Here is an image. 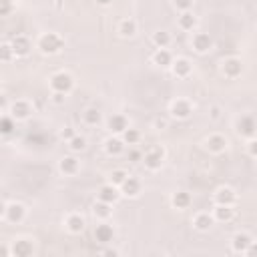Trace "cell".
<instances>
[{
  "label": "cell",
  "mask_w": 257,
  "mask_h": 257,
  "mask_svg": "<svg viewBox=\"0 0 257 257\" xmlns=\"http://www.w3.org/2000/svg\"><path fill=\"white\" fill-rule=\"evenodd\" d=\"M66 46V40L60 32L56 30H46V32H40L34 40V48L42 54V56H56L64 50Z\"/></svg>",
  "instance_id": "obj_1"
},
{
  "label": "cell",
  "mask_w": 257,
  "mask_h": 257,
  "mask_svg": "<svg viewBox=\"0 0 257 257\" xmlns=\"http://www.w3.org/2000/svg\"><path fill=\"white\" fill-rule=\"evenodd\" d=\"M74 84H76V80H74L72 72H68V70H54L48 76V88H50V92H60V94H66L68 96L74 90Z\"/></svg>",
  "instance_id": "obj_2"
},
{
  "label": "cell",
  "mask_w": 257,
  "mask_h": 257,
  "mask_svg": "<svg viewBox=\"0 0 257 257\" xmlns=\"http://www.w3.org/2000/svg\"><path fill=\"white\" fill-rule=\"evenodd\" d=\"M169 118L173 120H189L195 112V104L189 96H175L167 106Z\"/></svg>",
  "instance_id": "obj_3"
},
{
  "label": "cell",
  "mask_w": 257,
  "mask_h": 257,
  "mask_svg": "<svg viewBox=\"0 0 257 257\" xmlns=\"http://www.w3.org/2000/svg\"><path fill=\"white\" fill-rule=\"evenodd\" d=\"M165 161H167V149L163 145H153L143 153L141 163L149 173H157L165 167Z\"/></svg>",
  "instance_id": "obj_4"
},
{
  "label": "cell",
  "mask_w": 257,
  "mask_h": 257,
  "mask_svg": "<svg viewBox=\"0 0 257 257\" xmlns=\"http://www.w3.org/2000/svg\"><path fill=\"white\" fill-rule=\"evenodd\" d=\"M28 217V209L20 201H6L2 209V223L6 225H20Z\"/></svg>",
  "instance_id": "obj_5"
},
{
  "label": "cell",
  "mask_w": 257,
  "mask_h": 257,
  "mask_svg": "<svg viewBox=\"0 0 257 257\" xmlns=\"http://www.w3.org/2000/svg\"><path fill=\"white\" fill-rule=\"evenodd\" d=\"M8 243L12 257H32L36 253V239L30 235H16Z\"/></svg>",
  "instance_id": "obj_6"
},
{
  "label": "cell",
  "mask_w": 257,
  "mask_h": 257,
  "mask_svg": "<svg viewBox=\"0 0 257 257\" xmlns=\"http://www.w3.org/2000/svg\"><path fill=\"white\" fill-rule=\"evenodd\" d=\"M243 70H245V64H243L241 56L231 54V56L221 58V62H219V72H221V76H225V78H229V80L239 78V76L243 74Z\"/></svg>",
  "instance_id": "obj_7"
},
{
  "label": "cell",
  "mask_w": 257,
  "mask_h": 257,
  "mask_svg": "<svg viewBox=\"0 0 257 257\" xmlns=\"http://www.w3.org/2000/svg\"><path fill=\"white\" fill-rule=\"evenodd\" d=\"M189 44H191V48H193V52H195V54L205 56V54H209V52L215 48V38H213L209 32L195 30V32L191 34Z\"/></svg>",
  "instance_id": "obj_8"
},
{
  "label": "cell",
  "mask_w": 257,
  "mask_h": 257,
  "mask_svg": "<svg viewBox=\"0 0 257 257\" xmlns=\"http://www.w3.org/2000/svg\"><path fill=\"white\" fill-rule=\"evenodd\" d=\"M32 112H34V104H32V100H30V98L20 96V98L10 100V104H8V114H12L18 122L28 120V118L32 116Z\"/></svg>",
  "instance_id": "obj_9"
},
{
  "label": "cell",
  "mask_w": 257,
  "mask_h": 257,
  "mask_svg": "<svg viewBox=\"0 0 257 257\" xmlns=\"http://www.w3.org/2000/svg\"><path fill=\"white\" fill-rule=\"evenodd\" d=\"M203 149L209 153V155H223L229 151V139L223 135V133H209L205 139H203Z\"/></svg>",
  "instance_id": "obj_10"
},
{
  "label": "cell",
  "mask_w": 257,
  "mask_h": 257,
  "mask_svg": "<svg viewBox=\"0 0 257 257\" xmlns=\"http://www.w3.org/2000/svg\"><path fill=\"white\" fill-rule=\"evenodd\" d=\"M235 133L239 139L249 141L253 137H257V118L253 114H241L235 120Z\"/></svg>",
  "instance_id": "obj_11"
},
{
  "label": "cell",
  "mask_w": 257,
  "mask_h": 257,
  "mask_svg": "<svg viewBox=\"0 0 257 257\" xmlns=\"http://www.w3.org/2000/svg\"><path fill=\"white\" fill-rule=\"evenodd\" d=\"M62 227L68 235H80L86 229V217L78 211H70L62 217Z\"/></svg>",
  "instance_id": "obj_12"
},
{
  "label": "cell",
  "mask_w": 257,
  "mask_h": 257,
  "mask_svg": "<svg viewBox=\"0 0 257 257\" xmlns=\"http://www.w3.org/2000/svg\"><path fill=\"white\" fill-rule=\"evenodd\" d=\"M56 169L62 177H76L80 173V159L74 155V153H68V155H62L56 163Z\"/></svg>",
  "instance_id": "obj_13"
},
{
  "label": "cell",
  "mask_w": 257,
  "mask_h": 257,
  "mask_svg": "<svg viewBox=\"0 0 257 257\" xmlns=\"http://www.w3.org/2000/svg\"><path fill=\"white\" fill-rule=\"evenodd\" d=\"M104 126L108 131V135H118L120 137L131 126V120H128V116L124 112H112V114H108L104 118Z\"/></svg>",
  "instance_id": "obj_14"
},
{
  "label": "cell",
  "mask_w": 257,
  "mask_h": 257,
  "mask_svg": "<svg viewBox=\"0 0 257 257\" xmlns=\"http://www.w3.org/2000/svg\"><path fill=\"white\" fill-rule=\"evenodd\" d=\"M213 203L215 205H233L237 207L239 203V193L231 187V185H219L213 191Z\"/></svg>",
  "instance_id": "obj_15"
},
{
  "label": "cell",
  "mask_w": 257,
  "mask_h": 257,
  "mask_svg": "<svg viewBox=\"0 0 257 257\" xmlns=\"http://www.w3.org/2000/svg\"><path fill=\"white\" fill-rule=\"evenodd\" d=\"M102 151L106 157L110 159H116V157H122L126 153V145L122 141V137L118 135H108L104 141H102Z\"/></svg>",
  "instance_id": "obj_16"
},
{
  "label": "cell",
  "mask_w": 257,
  "mask_h": 257,
  "mask_svg": "<svg viewBox=\"0 0 257 257\" xmlns=\"http://www.w3.org/2000/svg\"><path fill=\"white\" fill-rule=\"evenodd\" d=\"M92 237L98 245H108L114 241L116 237V231H114V225H110L108 221H96L94 225V231H92Z\"/></svg>",
  "instance_id": "obj_17"
},
{
  "label": "cell",
  "mask_w": 257,
  "mask_h": 257,
  "mask_svg": "<svg viewBox=\"0 0 257 257\" xmlns=\"http://www.w3.org/2000/svg\"><path fill=\"white\" fill-rule=\"evenodd\" d=\"M251 241H253V235H251L249 231H237V233H233L231 239H229V249H231V253H235V255H245V251L249 249Z\"/></svg>",
  "instance_id": "obj_18"
},
{
  "label": "cell",
  "mask_w": 257,
  "mask_h": 257,
  "mask_svg": "<svg viewBox=\"0 0 257 257\" xmlns=\"http://www.w3.org/2000/svg\"><path fill=\"white\" fill-rule=\"evenodd\" d=\"M169 72L175 78H179V80L189 78L193 74V62H191V58H187V56H175L173 64L169 66Z\"/></svg>",
  "instance_id": "obj_19"
},
{
  "label": "cell",
  "mask_w": 257,
  "mask_h": 257,
  "mask_svg": "<svg viewBox=\"0 0 257 257\" xmlns=\"http://www.w3.org/2000/svg\"><path fill=\"white\" fill-rule=\"evenodd\" d=\"M96 199L98 201H104V203H110V205H116L122 199V193H120V189L116 185H112V183L106 181V183H102L96 189Z\"/></svg>",
  "instance_id": "obj_20"
},
{
  "label": "cell",
  "mask_w": 257,
  "mask_h": 257,
  "mask_svg": "<svg viewBox=\"0 0 257 257\" xmlns=\"http://www.w3.org/2000/svg\"><path fill=\"white\" fill-rule=\"evenodd\" d=\"M116 34L122 38V40H133L137 34H139V22L133 18V16H124L116 22Z\"/></svg>",
  "instance_id": "obj_21"
},
{
  "label": "cell",
  "mask_w": 257,
  "mask_h": 257,
  "mask_svg": "<svg viewBox=\"0 0 257 257\" xmlns=\"http://www.w3.org/2000/svg\"><path fill=\"white\" fill-rule=\"evenodd\" d=\"M10 44H12V50H14L16 58H26V56L32 52V48H34V42H32L30 36H26V34H16V36H12V38H10Z\"/></svg>",
  "instance_id": "obj_22"
},
{
  "label": "cell",
  "mask_w": 257,
  "mask_h": 257,
  "mask_svg": "<svg viewBox=\"0 0 257 257\" xmlns=\"http://www.w3.org/2000/svg\"><path fill=\"white\" fill-rule=\"evenodd\" d=\"M191 225H193L195 231H199V233H207V231L213 229V225H215V217H213L211 211H197V213L191 217Z\"/></svg>",
  "instance_id": "obj_23"
},
{
  "label": "cell",
  "mask_w": 257,
  "mask_h": 257,
  "mask_svg": "<svg viewBox=\"0 0 257 257\" xmlns=\"http://www.w3.org/2000/svg\"><path fill=\"white\" fill-rule=\"evenodd\" d=\"M199 26V16L193 10H185V12H177V28L183 32H195Z\"/></svg>",
  "instance_id": "obj_24"
},
{
  "label": "cell",
  "mask_w": 257,
  "mask_h": 257,
  "mask_svg": "<svg viewBox=\"0 0 257 257\" xmlns=\"http://www.w3.org/2000/svg\"><path fill=\"white\" fill-rule=\"evenodd\" d=\"M118 189H120L122 197H126V199H137V197H141V193H143V183H141L139 177L128 175L126 181H124Z\"/></svg>",
  "instance_id": "obj_25"
},
{
  "label": "cell",
  "mask_w": 257,
  "mask_h": 257,
  "mask_svg": "<svg viewBox=\"0 0 257 257\" xmlns=\"http://www.w3.org/2000/svg\"><path fill=\"white\" fill-rule=\"evenodd\" d=\"M169 203H171V207L177 209V211H187V209L193 205V195H191L189 191H185V189H177L175 193H171Z\"/></svg>",
  "instance_id": "obj_26"
},
{
  "label": "cell",
  "mask_w": 257,
  "mask_h": 257,
  "mask_svg": "<svg viewBox=\"0 0 257 257\" xmlns=\"http://www.w3.org/2000/svg\"><path fill=\"white\" fill-rule=\"evenodd\" d=\"M211 213L215 217V223H231L237 215V207H233V205H215L213 203Z\"/></svg>",
  "instance_id": "obj_27"
},
{
  "label": "cell",
  "mask_w": 257,
  "mask_h": 257,
  "mask_svg": "<svg viewBox=\"0 0 257 257\" xmlns=\"http://www.w3.org/2000/svg\"><path fill=\"white\" fill-rule=\"evenodd\" d=\"M173 60H175V56L169 48H155V52L151 54V62L159 68H169L173 64Z\"/></svg>",
  "instance_id": "obj_28"
},
{
  "label": "cell",
  "mask_w": 257,
  "mask_h": 257,
  "mask_svg": "<svg viewBox=\"0 0 257 257\" xmlns=\"http://www.w3.org/2000/svg\"><path fill=\"white\" fill-rule=\"evenodd\" d=\"M114 205H110V203H104V201H94L92 203V207H90V213H92V217L96 219V221H108L110 217H112V209Z\"/></svg>",
  "instance_id": "obj_29"
},
{
  "label": "cell",
  "mask_w": 257,
  "mask_h": 257,
  "mask_svg": "<svg viewBox=\"0 0 257 257\" xmlns=\"http://www.w3.org/2000/svg\"><path fill=\"white\" fill-rule=\"evenodd\" d=\"M80 120H82V124H86V126H98L104 118H102L100 108H96V106H86V108L80 112Z\"/></svg>",
  "instance_id": "obj_30"
},
{
  "label": "cell",
  "mask_w": 257,
  "mask_h": 257,
  "mask_svg": "<svg viewBox=\"0 0 257 257\" xmlns=\"http://www.w3.org/2000/svg\"><path fill=\"white\" fill-rule=\"evenodd\" d=\"M151 42H153L155 48H169L171 42H173V36H171L169 30L159 28V30H155V32L151 34Z\"/></svg>",
  "instance_id": "obj_31"
},
{
  "label": "cell",
  "mask_w": 257,
  "mask_h": 257,
  "mask_svg": "<svg viewBox=\"0 0 257 257\" xmlns=\"http://www.w3.org/2000/svg\"><path fill=\"white\" fill-rule=\"evenodd\" d=\"M66 147H68V153H74V155H80V153H84L86 151V147H88V141H86V137L84 135H80V133H76L68 143H66Z\"/></svg>",
  "instance_id": "obj_32"
},
{
  "label": "cell",
  "mask_w": 257,
  "mask_h": 257,
  "mask_svg": "<svg viewBox=\"0 0 257 257\" xmlns=\"http://www.w3.org/2000/svg\"><path fill=\"white\" fill-rule=\"evenodd\" d=\"M120 137H122V141H124V145H126V147H137V145L141 143V139H143V133L131 124V126H128Z\"/></svg>",
  "instance_id": "obj_33"
},
{
  "label": "cell",
  "mask_w": 257,
  "mask_h": 257,
  "mask_svg": "<svg viewBox=\"0 0 257 257\" xmlns=\"http://www.w3.org/2000/svg\"><path fill=\"white\" fill-rule=\"evenodd\" d=\"M16 118L12 116V114H8V112H4L2 116H0V133L4 135V137H10L12 133H14V128H16Z\"/></svg>",
  "instance_id": "obj_34"
},
{
  "label": "cell",
  "mask_w": 257,
  "mask_h": 257,
  "mask_svg": "<svg viewBox=\"0 0 257 257\" xmlns=\"http://www.w3.org/2000/svg\"><path fill=\"white\" fill-rule=\"evenodd\" d=\"M126 177H128V171H126V169H122V167H116V169L108 171L106 181H108V183H112V185H116V187H120V185L126 181Z\"/></svg>",
  "instance_id": "obj_35"
},
{
  "label": "cell",
  "mask_w": 257,
  "mask_h": 257,
  "mask_svg": "<svg viewBox=\"0 0 257 257\" xmlns=\"http://www.w3.org/2000/svg\"><path fill=\"white\" fill-rule=\"evenodd\" d=\"M14 58H16V54H14V50H12L10 40H8V42H2V44H0V60H2V62H12Z\"/></svg>",
  "instance_id": "obj_36"
},
{
  "label": "cell",
  "mask_w": 257,
  "mask_h": 257,
  "mask_svg": "<svg viewBox=\"0 0 257 257\" xmlns=\"http://www.w3.org/2000/svg\"><path fill=\"white\" fill-rule=\"evenodd\" d=\"M16 10V0H0V16L8 18Z\"/></svg>",
  "instance_id": "obj_37"
},
{
  "label": "cell",
  "mask_w": 257,
  "mask_h": 257,
  "mask_svg": "<svg viewBox=\"0 0 257 257\" xmlns=\"http://www.w3.org/2000/svg\"><path fill=\"white\" fill-rule=\"evenodd\" d=\"M197 0H171V6L177 10V12H185V10H193Z\"/></svg>",
  "instance_id": "obj_38"
},
{
  "label": "cell",
  "mask_w": 257,
  "mask_h": 257,
  "mask_svg": "<svg viewBox=\"0 0 257 257\" xmlns=\"http://www.w3.org/2000/svg\"><path fill=\"white\" fill-rule=\"evenodd\" d=\"M74 135H76V128H74L72 124H64L62 128H58V139L64 141V143H68Z\"/></svg>",
  "instance_id": "obj_39"
},
{
  "label": "cell",
  "mask_w": 257,
  "mask_h": 257,
  "mask_svg": "<svg viewBox=\"0 0 257 257\" xmlns=\"http://www.w3.org/2000/svg\"><path fill=\"white\" fill-rule=\"evenodd\" d=\"M245 151H247V155H249L251 159H257V137L245 141Z\"/></svg>",
  "instance_id": "obj_40"
},
{
  "label": "cell",
  "mask_w": 257,
  "mask_h": 257,
  "mask_svg": "<svg viewBox=\"0 0 257 257\" xmlns=\"http://www.w3.org/2000/svg\"><path fill=\"white\" fill-rule=\"evenodd\" d=\"M153 128H155V131H167V128H169V118L157 116V118L153 120Z\"/></svg>",
  "instance_id": "obj_41"
},
{
  "label": "cell",
  "mask_w": 257,
  "mask_h": 257,
  "mask_svg": "<svg viewBox=\"0 0 257 257\" xmlns=\"http://www.w3.org/2000/svg\"><path fill=\"white\" fill-rule=\"evenodd\" d=\"M209 118L211 120H219L221 118V106L219 104H211L209 106Z\"/></svg>",
  "instance_id": "obj_42"
},
{
  "label": "cell",
  "mask_w": 257,
  "mask_h": 257,
  "mask_svg": "<svg viewBox=\"0 0 257 257\" xmlns=\"http://www.w3.org/2000/svg\"><path fill=\"white\" fill-rule=\"evenodd\" d=\"M128 159H131V163H141L143 161V153L133 149V147H128Z\"/></svg>",
  "instance_id": "obj_43"
},
{
  "label": "cell",
  "mask_w": 257,
  "mask_h": 257,
  "mask_svg": "<svg viewBox=\"0 0 257 257\" xmlns=\"http://www.w3.org/2000/svg\"><path fill=\"white\" fill-rule=\"evenodd\" d=\"M50 100H52L54 104H64L66 94H60V92H50Z\"/></svg>",
  "instance_id": "obj_44"
},
{
  "label": "cell",
  "mask_w": 257,
  "mask_h": 257,
  "mask_svg": "<svg viewBox=\"0 0 257 257\" xmlns=\"http://www.w3.org/2000/svg\"><path fill=\"white\" fill-rule=\"evenodd\" d=\"M245 255H247V257H257V239L251 241V245H249V249L245 251Z\"/></svg>",
  "instance_id": "obj_45"
},
{
  "label": "cell",
  "mask_w": 257,
  "mask_h": 257,
  "mask_svg": "<svg viewBox=\"0 0 257 257\" xmlns=\"http://www.w3.org/2000/svg\"><path fill=\"white\" fill-rule=\"evenodd\" d=\"M96 4H98V6H110L112 0H96Z\"/></svg>",
  "instance_id": "obj_46"
},
{
  "label": "cell",
  "mask_w": 257,
  "mask_h": 257,
  "mask_svg": "<svg viewBox=\"0 0 257 257\" xmlns=\"http://www.w3.org/2000/svg\"><path fill=\"white\" fill-rule=\"evenodd\" d=\"M255 161H257V159H255Z\"/></svg>",
  "instance_id": "obj_47"
}]
</instances>
